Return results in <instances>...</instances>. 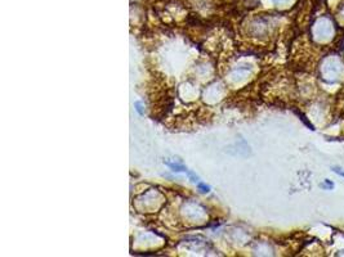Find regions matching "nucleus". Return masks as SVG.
<instances>
[{"label":"nucleus","mask_w":344,"mask_h":257,"mask_svg":"<svg viewBox=\"0 0 344 257\" xmlns=\"http://www.w3.org/2000/svg\"><path fill=\"white\" fill-rule=\"evenodd\" d=\"M316 26H317V29H320V39H326L333 33V25H331L330 20L326 18V17L320 18V21L316 23Z\"/></svg>","instance_id":"nucleus-1"},{"label":"nucleus","mask_w":344,"mask_h":257,"mask_svg":"<svg viewBox=\"0 0 344 257\" xmlns=\"http://www.w3.org/2000/svg\"><path fill=\"white\" fill-rule=\"evenodd\" d=\"M334 171L337 174H339V175H341V176H344V171H342L341 169H338V167H334Z\"/></svg>","instance_id":"nucleus-2"},{"label":"nucleus","mask_w":344,"mask_h":257,"mask_svg":"<svg viewBox=\"0 0 344 257\" xmlns=\"http://www.w3.org/2000/svg\"><path fill=\"white\" fill-rule=\"evenodd\" d=\"M277 3H286V1H289V0H276Z\"/></svg>","instance_id":"nucleus-3"}]
</instances>
